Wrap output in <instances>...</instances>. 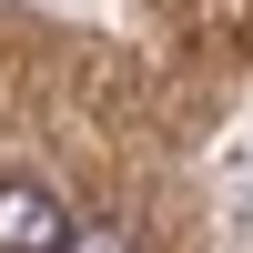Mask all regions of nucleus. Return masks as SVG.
Instances as JSON below:
<instances>
[{
	"label": "nucleus",
	"mask_w": 253,
	"mask_h": 253,
	"mask_svg": "<svg viewBox=\"0 0 253 253\" xmlns=\"http://www.w3.org/2000/svg\"><path fill=\"white\" fill-rule=\"evenodd\" d=\"M71 203L51 193V182H31V172H0V253H61L71 243Z\"/></svg>",
	"instance_id": "nucleus-1"
},
{
	"label": "nucleus",
	"mask_w": 253,
	"mask_h": 253,
	"mask_svg": "<svg viewBox=\"0 0 253 253\" xmlns=\"http://www.w3.org/2000/svg\"><path fill=\"white\" fill-rule=\"evenodd\" d=\"M61 253H132V233H122V223H71Z\"/></svg>",
	"instance_id": "nucleus-2"
}]
</instances>
